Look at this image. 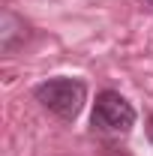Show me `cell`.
<instances>
[{"label": "cell", "mask_w": 153, "mask_h": 156, "mask_svg": "<svg viewBox=\"0 0 153 156\" xmlns=\"http://www.w3.org/2000/svg\"><path fill=\"white\" fill-rule=\"evenodd\" d=\"M33 96L42 108H48L54 117L60 120H75L84 108V99H87V87L84 81L78 78H51V81H42Z\"/></svg>", "instance_id": "obj_1"}, {"label": "cell", "mask_w": 153, "mask_h": 156, "mask_svg": "<svg viewBox=\"0 0 153 156\" xmlns=\"http://www.w3.org/2000/svg\"><path fill=\"white\" fill-rule=\"evenodd\" d=\"M135 123V108L126 99L114 93V90H102L96 96L93 108V126L105 129V132H129Z\"/></svg>", "instance_id": "obj_2"}, {"label": "cell", "mask_w": 153, "mask_h": 156, "mask_svg": "<svg viewBox=\"0 0 153 156\" xmlns=\"http://www.w3.org/2000/svg\"><path fill=\"white\" fill-rule=\"evenodd\" d=\"M147 132H150V141H153V120H150V126H147Z\"/></svg>", "instance_id": "obj_3"}, {"label": "cell", "mask_w": 153, "mask_h": 156, "mask_svg": "<svg viewBox=\"0 0 153 156\" xmlns=\"http://www.w3.org/2000/svg\"><path fill=\"white\" fill-rule=\"evenodd\" d=\"M150 3H153V0H150Z\"/></svg>", "instance_id": "obj_4"}]
</instances>
